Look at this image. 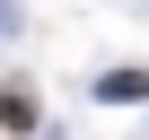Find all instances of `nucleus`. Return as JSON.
<instances>
[{
  "instance_id": "nucleus-1",
  "label": "nucleus",
  "mask_w": 149,
  "mask_h": 140,
  "mask_svg": "<svg viewBox=\"0 0 149 140\" xmlns=\"http://www.w3.org/2000/svg\"><path fill=\"white\" fill-rule=\"evenodd\" d=\"M105 96L123 105V96H149V79H140V70H105Z\"/></svg>"
}]
</instances>
